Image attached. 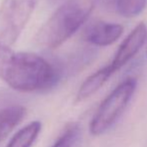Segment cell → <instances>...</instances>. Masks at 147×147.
I'll list each match as a JSON object with an SVG mask.
<instances>
[{
  "label": "cell",
  "mask_w": 147,
  "mask_h": 147,
  "mask_svg": "<svg viewBox=\"0 0 147 147\" xmlns=\"http://www.w3.org/2000/svg\"><path fill=\"white\" fill-rule=\"evenodd\" d=\"M63 75L58 64L33 53L14 51L2 81L23 93L47 92L58 85Z\"/></svg>",
  "instance_id": "1"
},
{
  "label": "cell",
  "mask_w": 147,
  "mask_h": 147,
  "mask_svg": "<svg viewBox=\"0 0 147 147\" xmlns=\"http://www.w3.org/2000/svg\"><path fill=\"white\" fill-rule=\"evenodd\" d=\"M93 9L91 0H67L37 31L35 44L46 51L59 47L84 25Z\"/></svg>",
  "instance_id": "2"
},
{
  "label": "cell",
  "mask_w": 147,
  "mask_h": 147,
  "mask_svg": "<svg viewBox=\"0 0 147 147\" xmlns=\"http://www.w3.org/2000/svg\"><path fill=\"white\" fill-rule=\"evenodd\" d=\"M136 88L137 80L127 78L111 91L99 105L91 120L89 130L92 135H102L116 123L127 108Z\"/></svg>",
  "instance_id": "3"
},
{
  "label": "cell",
  "mask_w": 147,
  "mask_h": 147,
  "mask_svg": "<svg viewBox=\"0 0 147 147\" xmlns=\"http://www.w3.org/2000/svg\"><path fill=\"white\" fill-rule=\"evenodd\" d=\"M38 0H3L0 5V41L11 46L17 41Z\"/></svg>",
  "instance_id": "4"
},
{
  "label": "cell",
  "mask_w": 147,
  "mask_h": 147,
  "mask_svg": "<svg viewBox=\"0 0 147 147\" xmlns=\"http://www.w3.org/2000/svg\"><path fill=\"white\" fill-rule=\"evenodd\" d=\"M146 39L147 28L145 24L141 22L130 31V34L126 36V38L118 47L112 62L109 65L113 74L127 65L139 53V51L145 43Z\"/></svg>",
  "instance_id": "5"
},
{
  "label": "cell",
  "mask_w": 147,
  "mask_h": 147,
  "mask_svg": "<svg viewBox=\"0 0 147 147\" xmlns=\"http://www.w3.org/2000/svg\"><path fill=\"white\" fill-rule=\"evenodd\" d=\"M123 34V26L114 22L95 21L83 30V39L94 46H108L116 42Z\"/></svg>",
  "instance_id": "6"
},
{
  "label": "cell",
  "mask_w": 147,
  "mask_h": 147,
  "mask_svg": "<svg viewBox=\"0 0 147 147\" xmlns=\"http://www.w3.org/2000/svg\"><path fill=\"white\" fill-rule=\"evenodd\" d=\"M113 75L109 65L99 69L94 74L90 75L80 86L77 94H76V102H82L86 99L90 98L97 91L100 90L102 86L109 80Z\"/></svg>",
  "instance_id": "7"
},
{
  "label": "cell",
  "mask_w": 147,
  "mask_h": 147,
  "mask_svg": "<svg viewBox=\"0 0 147 147\" xmlns=\"http://www.w3.org/2000/svg\"><path fill=\"white\" fill-rule=\"evenodd\" d=\"M26 109L19 105H12L0 110V143L21 122Z\"/></svg>",
  "instance_id": "8"
},
{
  "label": "cell",
  "mask_w": 147,
  "mask_h": 147,
  "mask_svg": "<svg viewBox=\"0 0 147 147\" xmlns=\"http://www.w3.org/2000/svg\"><path fill=\"white\" fill-rule=\"evenodd\" d=\"M41 130V123L33 121L16 132L6 147H31Z\"/></svg>",
  "instance_id": "9"
},
{
  "label": "cell",
  "mask_w": 147,
  "mask_h": 147,
  "mask_svg": "<svg viewBox=\"0 0 147 147\" xmlns=\"http://www.w3.org/2000/svg\"><path fill=\"white\" fill-rule=\"evenodd\" d=\"M82 130L78 123H69L51 147H80Z\"/></svg>",
  "instance_id": "10"
},
{
  "label": "cell",
  "mask_w": 147,
  "mask_h": 147,
  "mask_svg": "<svg viewBox=\"0 0 147 147\" xmlns=\"http://www.w3.org/2000/svg\"><path fill=\"white\" fill-rule=\"evenodd\" d=\"M113 7L123 17L131 18L139 15L147 5V0H112Z\"/></svg>",
  "instance_id": "11"
},
{
  "label": "cell",
  "mask_w": 147,
  "mask_h": 147,
  "mask_svg": "<svg viewBox=\"0 0 147 147\" xmlns=\"http://www.w3.org/2000/svg\"><path fill=\"white\" fill-rule=\"evenodd\" d=\"M13 53L14 51L9 45L0 41V80L3 77L4 72H5L6 68H7Z\"/></svg>",
  "instance_id": "12"
}]
</instances>
